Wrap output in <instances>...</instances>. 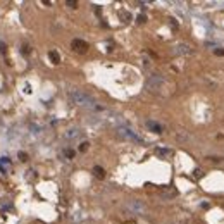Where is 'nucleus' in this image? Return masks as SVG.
Wrapping results in <instances>:
<instances>
[{"mask_svg":"<svg viewBox=\"0 0 224 224\" xmlns=\"http://www.w3.org/2000/svg\"><path fill=\"white\" fill-rule=\"evenodd\" d=\"M48 57H50V60H52L53 64H59L60 62V55L55 52V50H50V52H48Z\"/></svg>","mask_w":224,"mask_h":224,"instance_id":"nucleus-10","label":"nucleus"},{"mask_svg":"<svg viewBox=\"0 0 224 224\" xmlns=\"http://www.w3.org/2000/svg\"><path fill=\"white\" fill-rule=\"evenodd\" d=\"M138 22H145V16L141 14V16H138Z\"/></svg>","mask_w":224,"mask_h":224,"instance_id":"nucleus-18","label":"nucleus"},{"mask_svg":"<svg viewBox=\"0 0 224 224\" xmlns=\"http://www.w3.org/2000/svg\"><path fill=\"white\" fill-rule=\"evenodd\" d=\"M71 97V102L73 104H76V105H81V107H90L93 105V100H91V97L90 95H86L85 91H81V90H73L69 93Z\"/></svg>","mask_w":224,"mask_h":224,"instance_id":"nucleus-1","label":"nucleus"},{"mask_svg":"<svg viewBox=\"0 0 224 224\" xmlns=\"http://www.w3.org/2000/svg\"><path fill=\"white\" fill-rule=\"evenodd\" d=\"M214 52H216V55H219V57H224V50H222V48H216Z\"/></svg>","mask_w":224,"mask_h":224,"instance_id":"nucleus-14","label":"nucleus"},{"mask_svg":"<svg viewBox=\"0 0 224 224\" xmlns=\"http://www.w3.org/2000/svg\"><path fill=\"white\" fill-rule=\"evenodd\" d=\"M162 78H159V76H150V80L147 81V88L148 90H152V91H157L162 86Z\"/></svg>","mask_w":224,"mask_h":224,"instance_id":"nucleus-3","label":"nucleus"},{"mask_svg":"<svg viewBox=\"0 0 224 224\" xmlns=\"http://www.w3.org/2000/svg\"><path fill=\"white\" fill-rule=\"evenodd\" d=\"M22 53H24V55L29 53V47H28V45H22Z\"/></svg>","mask_w":224,"mask_h":224,"instance_id":"nucleus-16","label":"nucleus"},{"mask_svg":"<svg viewBox=\"0 0 224 224\" xmlns=\"http://www.w3.org/2000/svg\"><path fill=\"white\" fill-rule=\"evenodd\" d=\"M119 133L123 134V136H126V138H129V140H134V141H141V138L140 136H136V134L131 131V129H126V128H123V129H119Z\"/></svg>","mask_w":224,"mask_h":224,"instance_id":"nucleus-5","label":"nucleus"},{"mask_svg":"<svg viewBox=\"0 0 224 224\" xmlns=\"http://www.w3.org/2000/svg\"><path fill=\"white\" fill-rule=\"evenodd\" d=\"M93 174H95L98 179H104V178H105V171H104V167H100V165H95V167H93Z\"/></svg>","mask_w":224,"mask_h":224,"instance_id":"nucleus-9","label":"nucleus"},{"mask_svg":"<svg viewBox=\"0 0 224 224\" xmlns=\"http://www.w3.org/2000/svg\"><path fill=\"white\" fill-rule=\"evenodd\" d=\"M128 207L133 210V212H143L145 210V205L141 202H138V200H133V202L128 203Z\"/></svg>","mask_w":224,"mask_h":224,"instance_id":"nucleus-6","label":"nucleus"},{"mask_svg":"<svg viewBox=\"0 0 224 224\" xmlns=\"http://www.w3.org/2000/svg\"><path fill=\"white\" fill-rule=\"evenodd\" d=\"M88 145H90V143L83 141V143H81V147H80V152H86V150H88Z\"/></svg>","mask_w":224,"mask_h":224,"instance_id":"nucleus-13","label":"nucleus"},{"mask_svg":"<svg viewBox=\"0 0 224 224\" xmlns=\"http://www.w3.org/2000/svg\"><path fill=\"white\" fill-rule=\"evenodd\" d=\"M71 47H73V50L74 52H78V53H85L86 50H88V43L86 42H83V40H80V38H74L73 42H71Z\"/></svg>","mask_w":224,"mask_h":224,"instance_id":"nucleus-2","label":"nucleus"},{"mask_svg":"<svg viewBox=\"0 0 224 224\" xmlns=\"http://www.w3.org/2000/svg\"><path fill=\"white\" fill-rule=\"evenodd\" d=\"M19 159H21L22 162H26V160H28V155L24 154V152H21V154H19Z\"/></svg>","mask_w":224,"mask_h":224,"instance_id":"nucleus-15","label":"nucleus"},{"mask_svg":"<svg viewBox=\"0 0 224 224\" xmlns=\"http://www.w3.org/2000/svg\"><path fill=\"white\" fill-rule=\"evenodd\" d=\"M67 5H71L73 9H76V7H78V2H73V0H69V2H67Z\"/></svg>","mask_w":224,"mask_h":224,"instance_id":"nucleus-17","label":"nucleus"},{"mask_svg":"<svg viewBox=\"0 0 224 224\" xmlns=\"http://www.w3.org/2000/svg\"><path fill=\"white\" fill-rule=\"evenodd\" d=\"M155 154L160 155L162 159H169V157L172 155V150H169V148H157V150H155Z\"/></svg>","mask_w":224,"mask_h":224,"instance_id":"nucleus-7","label":"nucleus"},{"mask_svg":"<svg viewBox=\"0 0 224 224\" xmlns=\"http://www.w3.org/2000/svg\"><path fill=\"white\" fill-rule=\"evenodd\" d=\"M172 52H174V55H186V53H190V47L186 43H179L172 48Z\"/></svg>","mask_w":224,"mask_h":224,"instance_id":"nucleus-4","label":"nucleus"},{"mask_svg":"<svg viewBox=\"0 0 224 224\" xmlns=\"http://www.w3.org/2000/svg\"><path fill=\"white\" fill-rule=\"evenodd\" d=\"M64 155L67 157V159H73V157H74V150H71V148H66V150H64Z\"/></svg>","mask_w":224,"mask_h":224,"instance_id":"nucleus-12","label":"nucleus"},{"mask_svg":"<svg viewBox=\"0 0 224 224\" xmlns=\"http://www.w3.org/2000/svg\"><path fill=\"white\" fill-rule=\"evenodd\" d=\"M147 126H148L154 133H157V134L162 133V126H160V124H157V123H154V121H147Z\"/></svg>","mask_w":224,"mask_h":224,"instance_id":"nucleus-8","label":"nucleus"},{"mask_svg":"<svg viewBox=\"0 0 224 224\" xmlns=\"http://www.w3.org/2000/svg\"><path fill=\"white\" fill-rule=\"evenodd\" d=\"M80 129H67L66 131V138H69V140H73V138H78L80 136Z\"/></svg>","mask_w":224,"mask_h":224,"instance_id":"nucleus-11","label":"nucleus"}]
</instances>
